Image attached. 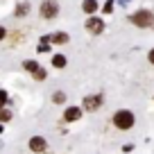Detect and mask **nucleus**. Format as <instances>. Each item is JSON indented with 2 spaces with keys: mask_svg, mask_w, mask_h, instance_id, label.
<instances>
[{
  "mask_svg": "<svg viewBox=\"0 0 154 154\" xmlns=\"http://www.w3.org/2000/svg\"><path fill=\"white\" fill-rule=\"evenodd\" d=\"M113 125L118 127V129H131V127H134V116L122 109V111H118V113L113 116Z\"/></svg>",
  "mask_w": 154,
  "mask_h": 154,
  "instance_id": "1",
  "label": "nucleus"
},
{
  "mask_svg": "<svg viewBox=\"0 0 154 154\" xmlns=\"http://www.w3.org/2000/svg\"><path fill=\"white\" fill-rule=\"evenodd\" d=\"M57 14H59V5H57V0H43V2H41V18L52 20Z\"/></svg>",
  "mask_w": 154,
  "mask_h": 154,
  "instance_id": "2",
  "label": "nucleus"
},
{
  "mask_svg": "<svg viewBox=\"0 0 154 154\" xmlns=\"http://www.w3.org/2000/svg\"><path fill=\"white\" fill-rule=\"evenodd\" d=\"M152 18H154V16L149 14V11L140 9V11H136V14L131 16V23L138 25V27H149V25H152Z\"/></svg>",
  "mask_w": 154,
  "mask_h": 154,
  "instance_id": "3",
  "label": "nucleus"
},
{
  "mask_svg": "<svg viewBox=\"0 0 154 154\" xmlns=\"http://www.w3.org/2000/svg\"><path fill=\"white\" fill-rule=\"evenodd\" d=\"M86 29L91 34H102L104 32V23H102V18H86Z\"/></svg>",
  "mask_w": 154,
  "mask_h": 154,
  "instance_id": "4",
  "label": "nucleus"
},
{
  "mask_svg": "<svg viewBox=\"0 0 154 154\" xmlns=\"http://www.w3.org/2000/svg\"><path fill=\"white\" fill-rule=\"evenodd\" d=\"M100 104H102V95H88V97H84V109H88V111H95Z\"/></svg>",
  "mask_w": 154,
  "mask_h": 154,
  "instance_id": "5",
  "label": "nucleus"
},
{
  "mask_svg": "<svg viewBox=\"0 0 154 154\" xmlns=\"http://www.w3.org/2000/svg\"><path fill=\"white\" fill-rule=\"evenodd\" d=\"M29 149H32V152H43L45 149V138H41V136L29 138Z\"/></svg>",
  "mask_w": 154,
  "mask_h": 154,
  "instance_id": "6",
  "label": "nucleus"
},
{
  "mask_svg": "<svg viewBox=\"0 0 154 154\" xmlns=\"http://www.w3.org/2000/svg\"><path fill=\"white\" fill-rule=\"evenodd\" d=\"M79 116H82V111L77 109V106H70V109H66V113H63V118H66V120H77Z\"/></svg>",
  "mask_w": 154,
  "mask_h": 154,
  "instance_id": "7",
  "label": "nucleus"
},
{
  "mask_svg": "<svg viewBox=\"0 0 154 154\" xmlns=\"http://www.w3.org/2000/svg\"><path fill=\"white\" fill-rule=\"evenodd\" d=\"M82 9L86 11V14H93V11L97 9V2H95V0H84V5H82Z\"/></svg>",
  "mask_w": 154,
  "mask_h": 154,
  "instance_id": "8",
  "label": "nucleus"
},
{
  "mask_svg": "<svg viewBox=\"0 0 154 154\" xmlns=\"http://www.w3.org/2000/svg\"><path fill=\"white\" fill-rule=\"evenodd\" d=\"M50 41H54V43H66V41H68V34L66 32H57Z\"/></svg>",
  "mask_w": 154,
  "mask_h": 154,
  "instance_id": "9",
  "label": "nucleus"
},
{
  "mask_svg": "<svg viewBox=\"0 0 154 154\" xmlns=\"http://www.w3.org/2000/svg\"><path fill=\"white\" fill-rule=\"evenodd\" d=\"M52 63H54L57 68H63V66H66V57H63V54H54Z\"/></svg>",
  "mask_w": 154,
  "mask_h": 154,
  "instance_id": "10",
  "label": "nucleus"
},
{
  "mask_svg": "<svg viewBox=\"0 0 154 154\" xmlns=\"http://www.w3.org/2000/svg\"><path fill=\"white\" fill-rule=\"evenodd\" d=\"M23 66H25V70H29V72H36L38 70V63L36 61H25Z\"/></svg>",
  "mask_w": 154,
  "mask_h": 154,
  "instance_id": "11",
  "label": "nucleus"
},
{
  "mask_svg": "<svg viewBox=\"0 0 154 154\" xmlns=\"http://www.w3.org/2000/svg\"><path fill=\"white\" fill-rule=\"evenodd\" d=\"M11 118V111H7V109H0V120L2 122H7Z\"/></svg>",
  "mask_w": 154,
  "mask_h": 154,
  "instance_id": "12",
  "label": "nucleus"
},
{
  "mask_svg": "<svg viewBox=\"0 0 154 154\" xmlns=\"http://www.w3.org/2000/svg\"><path fill=\"white\" fill-rule=\"evenodd\" d=\"M27 9H29L27 5H20L18 9H16V16H23V14H27Z\"/></svg>",
  "mask_w": 154,
  "mask_h": 154,
  "instance_id": "13",
  "label": "nucleus"
},
{
  "mask_svg": "<svg viewBox=\"0 0 154 154\" xmlns=\"http://www.w3.org/2000/svg\"><path fill=\"white\" fill-rule=\"evenodd\" d=\"M34 77H36V79H43V77H45V70H43V68H38V70L34 72Z\"/></svg>",
  "mask_w": 154,
  "mask_h": 154,
  "instance_id": "14",
  "label": "nucleus"
},
{
  "mask_svg": "<svg viewBox=\"0 0 154 154\" xmlns=\"http://www.w3.org/2000/svg\"><path fill=\"white\" fill-rule=\"evenodd\" d=\"M63 97H66L63 93H54V102H63Z\"/></svg>",
  "mask_w": 154,
  "mask_h": 154,
  "instance_id": "15",
  "label": "nucleus"
},
{
  "mask_svg": "<svg viewBox=\"0 0 154 154\" xmlns=\"http://www.w3.org/2000/svg\"><path fill=\"white\" fill-rule=\"evenodd\" d=\"M7 36V32H5V27H0V41H2V38Z\"/></svg>",
  "mask_w": 154,
  "mask_h": 154,
  "instance_id": "16",
  "label": "nucleus"
},
{
  "mask_svg": "<svg viewBox=\"0 0 154 154\" xmlns=\"http://www.w3.org/2000/svg\"><path fill=\"white\" fill-rule=\"evenodd\" d=\"M5 100H7V93H5V91H0V102H5Z\"/></svg>",
  "mask_w": 154,
  "mask_h": 154,
  "instance_id": "17",
  "label": "nucleus"
},
{
  "mask_svg": "<svg viewBox=\"0 0 154 154\" xmlns=\"http://www.w3.org/2000/svg\"><path fill=\"white\" fill-rule=\"evenodd\" d=\"M149 61H152V63H154V48H152V50H149Z\"/></svg>",
  "mask_w": 154,
  "mask_h": 154,
  "instance_id": "18",
  "label": "nucleus"
},
{
  "mask_svg": "<svg viewBox=\"0 0 154 154\" xmlns=\"http://www.w3.org/2000/svg\"><path fill=\"white\" fill-rule=\"evenodd\" d=\"M152 27H154V18H152Z\"/></svg>",
  "mask_w": 154,
  "mask_h": 154,
  "instance_id": "19",
  "label": "nucleus"
},
{
  "mask_svg": "<svg viewBox=\"0 0 154 154\" xmlns=\"http://www.w3.org/2000/svg\"><path fill=\"white\" fill-rule=\"evenodd\" d=\"M0 109H2V102H0Z\"/></svg>",
  "mask_w": 154,
  "mask_h": 154,
  "instance_id": "20",
  "label": "nucleus"
}]
</instances>
